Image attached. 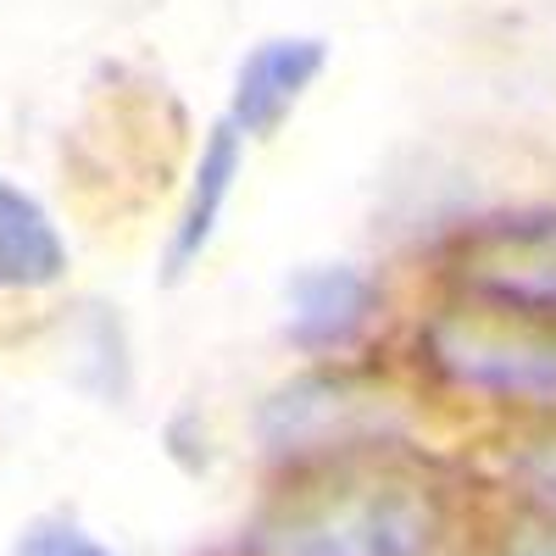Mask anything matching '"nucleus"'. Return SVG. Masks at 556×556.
<instances>
[{
    "label": "nucleus",
    "mask_w": 556,
    "mask_h": 556,
    "mask_svg": "<svg viewBox=\"0 0 556 556\" xmlns=\"http://www.w3.org/2000/svg\"><path fill=\"white\" fill-rule=\"evenodd\" d=\"M440 506L412 479H345L285 501L262 523V556H424Z\"/></svg>",
    "instance_id": "1"
},
{
    "label": "nucleus",
    "mask_w": 556,
    "mask_h": 556,
    "mask_svg": "<svg viewBox=\"0 0 556 556\" xmlns=\"http://www.w3.org/2000/svg\"><path fill=\"white\" fill-rule=\"evenodd\" d=\"M429 362L462 390H484L506 401L556 406V317L456 306L429 323Z\"/></svg>",
    "instance_id": "2"
},
{
    "label": "nucleus",
    "mask_w": 556,
    "mask_h": 556,
    "mask_svg": "<svg viewBox=\"0 0 556 556\" xmlns=\"http://www.w3.org/2000/svg\"><path fill=\"white\" fill-rule=\"evenodd\" d=\"M456 290L495 306L556 317V217H495L456 245Z\"/></svg>",
    "instance_id": "3"
},
{
    "label": "nucleus",
    "mask_w": 556,
    "mask_h": 556,
    "mask_svg": "<svg viewBox=\"0 0 556 556\" xmlns=\"http://www.w3.org/2000/svg\"><path fill=\"white\" fill-rule=\"evenodd\" d=\"M323 62H329V45L323 39H267L240 62L235 78V101H228V123L240 128V139H267L278 134L301 96L317 84Z\"/></svg>",
    "instance_id": "4"
},
{
    "label": "nucleus",
    "mask_w": 556,
    "mask_h": 556,
    "mask_svg": "<svg viewBox=\"0 0 556 556\" xmlns=\"http://www.w3.org/2000/svg\"><path fill=\"white\" fill-rule=\"evenodd\" d=\"M367 429H384V401L356 390L351 379H306L285 395H273L262 434L273 451H301V445H345Z\"/></svg>",
    "instance_id": "5"
},
{
    "label": "nucleus",
    "mask_w": 556,
    "mask_h": 556,
    "mask_svg": "<svg viewBox=\"0 0 556 556\" xmlns=\"http://www.w3.org/2000/svg\"><path fill=\"white\" fill-rule=\"evenodd\" d=\"M374 317V285L356 267H312L290 285V340L306 351H340Z\"/></svg>",
    "instance_id": "6"
},
{
    "label": "nucleus",
    "mask_w": 556,
    "mask_h": 556,
    "mask_svg": "<svg viewBox=\"0 0 556 556\" xmlns=\"http://www.w3.org/2000/svg\"><path fill=\"white\" fill-rule=\"evenodd\" d=\"M67 273V245L51 212L0 173V290H51Z\"/></svg>",
    "instance_id": "7"
},
{
    "label": "nucleus",
    "mask_w": 556,
    "mask_h": 556,
    "mask_svg": "<svg viewBox=\"0 0 556 556\" xmlns=\"http://www.w3.org/2000/svg\"><path fill=\"white\" fill-rule=\"evenodd\" d=\"M240 151H245L240 128L223 117V123L212 128V139H206V151H201V167H195V184H190V201H184L178 228H173V251H167L173 278L190 273V262H201V251L212 245L217 217H223L228 190H235V173H240Z\"/></svg>",
    "instance_id": "8"
},
{
    "label": "nucleus",
    "mask_w": 556,
    "mask_h": 556,
    "mask_svg": "<svg viewBox=\"0 0 556 556\" xmlns=\"http://www.w3.org/2000/svg\"><path fill=\"white\" fill-rule=\"evenodd\" d=\"M12 556H112L96 534H84L78 523H34Z\"/></svg>",
    "instance_id": "9"
},
{
    "label": "nucleus",
    "mask_w": 556,
    "mask_h": 556,
    "mask_svg": "<svg viewBox=\"0 0 556 556\" xmlns=\"http://www.w3.org/2000/svg\"><path fill=\"white\" fill-rule=\"evenodd\" d=\"M518 473L540 490V495H551L556 501V440H540V445H529L523 456H518Z\"/></svg>",
    "instance_id": "10"
},
{
    "label": "nucleus",
    "mask_w": 556,
    "mask_h": 556,
    "mask_svg": "<svg viewBox=\"0 0 556 556\" xmlns=\"http://www.w3.org/2000/svg\"><path fill=\"white\" fill-rule=\"evenodd\" d=\"M506 556H556V523L518 529L513 540H506Z\"/></svg>",
    "instance_id": "11"
}]
</instances>
